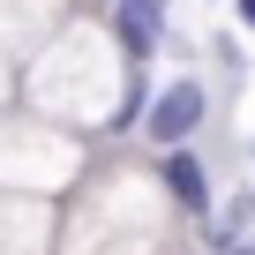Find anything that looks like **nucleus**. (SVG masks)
<instances>
[{
  "mask_svg": "<svg viewBox=\"0 0 255 255\" xmlns=\"http://www.w3.org/2000/svg\"><path fill=\"white\" fill-rule=\"evenodd\" d=\"M203 120H210V90H203V75H173V83H158V90H150V105H143V128H135V135L165 158V150H195Z\"/></svg>",
  "mask_w": 255,
  "mask_h": 255,
  "instance_id": "obj_1",
  "label": "nucleus"
},
{
  "mask_svg": "<svg viewBox=\"0 0 255 255\" xmlns=\"http://www.w3.org/2000/svg\"><path fill=\"white\" fill-rule=\"evenodd\" d=\"M105 30H113L120 60L143 75V60H158V45L173 38V8L165 0H105Z\"/></svg>",
  "mask_w": 255,
  "mask_h": 255,
  "instance_id": "obj_2",
  "label": "nucleus"
},
{
  "mask_svg": "<svg viewBox=\"0 0 255 255\" xmlns=\"http://www.w3.org/2000/svg\"><path fill=\"white\" fill-rule=\"evenodd\" d=\"M150 180H158V195H165L180 218H195V225H210V218H218V180H210V165H203L195 150H165Z\"/></svg>",
  "mask_w": 255,
  "mask_h": 255,
  "instance_id": "obj_3",
  "label": "nucleus"
},
{
  "mask_svg": "<svg viewBox=\"0 0 255 255\" xmlns=\"http://www.w3.org/2000/svg\"><path fill=\"white\" fill-rule=\"evenodd\" d=\"M210 60H218L225 98H240V90H248V53H240V38H233V30H218V38H210Z\"/></svg>",
  "mask_w": 255,
  "mask_h": 255,
  "instance_id": "obj_4",
  "label": "nucleus"
},
{
  "mask_svg": "<svg viewBox=\"0 0 255 255\" xmlns=\"http://www.w3.org/2000/svg\"><path fill=\"white\" fill-rule=\"evenodd\" d=\"M218 233H233V240H255V188H233L225 203H218V218H210Z\"/></svg>",
  "mask_w": 255,
  "mask_h": 255,
  "instance_id": "obj_5",
  "label": "nucleus"
},
{
  "mask_svg": "<svg viewBox=\"0 0 255 255\" xmlns=\"http://www.w3.org/2000/svg\"><path fill=\"white\" fill-rule=\"evenodd\" d=\"M233 15H240V23H248V30H255V0H233Z\"/></svg>",
  "mask_w": 255,
  "mask_h": 255,
  "instance_id": "obj_6",
  "label": "nucleus"
},
{
  "mask_svg": "<svg viewBox=\"0 0 255 255\" xmlns=\"http://www.w3.org/2000/svg\"><path fill=\"white\" fill-rule=\"evenodd\" d=\"M248 165H255V143H248Z\"/></svg>",
  "mask_w": 255,
  "mask_h": 255,
  "instance_id": "obj_7",
  "label": "nucleus"
},
{
  "mask_svg": "<svg viewBox=\"0 0 255 255\" xmlns=\"http://www.w3.org/2000/svg\"><path fill=\"white\" fill-rule=\"evenodd\" d=\"M210 8H218V0H210Z\"/></svg>",
  "mask_w": 255,
  "mask_h": 255,
  "instance_id": "obj_8",
  "label": "nucleus"
},
{
  "mask_svg": "<svg viewBox=\"0 0 255 255\" xmlns=\"http://www.w3.org/2000/svg\"><path fill=\"white\" fill-rule=\"evenodd\" d=\"M165 8H173V0H165Z\"/></svg>",
  "mask_w": 255,
  "mask_h": 255,
  "instance_id": "obj_9",
  "label": "nucleus"
}]
</instances>
